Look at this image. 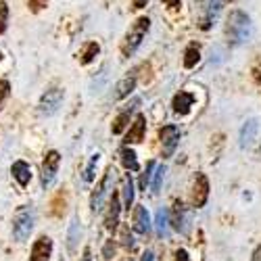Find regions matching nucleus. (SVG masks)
I'll list each match as a JSON object with an SVG mask.
<instances>
[{"label": "nucleus", "instance_id": "obj_1", "mask_svg": "<svg viewBox=\"0 0 261 261\" xmlns=\"http://www.w3.org/2000/svg\"><path fill=\"white\" fill-rule=\"evenodd\" d=\"M253 34V23H251V17L245 11H238L234 9L228 15L226 21V38H228V44L230 46H241L245 42H249Z\"/></svg>", "mask_w": 261, "mask_h": 261}, {"label": "nucleus", "instance_id": "obj_2", "mask_svg": "<svg viewBox=\"0 0 261 261\" xmlns=\"http://www.w3.org/2000/svg\"><path fill=\"white\" fill-rule=\"evenodd\" d=\"M148 30H150V19L148 17H138L134 23L129 25V30L125 32V38L121 42V55L132 57L138 50V46L142 44V40L148 34Z\"/></svg>", "mask_w": 261, "mask_h": 261}, {"label": "nucleus", "instance_id": "obj_3", "mask_svg": "<svg viewBox=\"0 0 261 261\" xmlns=\"http://www.w3.org/2000/svg\"><path fill=\"white\" fill-rule=\"evenodd\" d=\"M34 222H36V213L32 205H23L15 211L13 217V238L17 243H25L32 230H34Z\"/></svg>", "mask_w": 261, "mask_h": 261}, {"label": "nucleus", "instance_id": "obj_4", "mask_svg": "<svg viewBox=\"0 0 261 261\" xmlns=\"http://www.w3.org/2000/svg\"><path fill=\"white\" fill-rule=\"evenodd\" d=\"M224 9V0H199L197 3V25L199 30L207 32L213 28Z\"/></svg>", "mask_w": 261, "mask_h": 261}, {"label": "nucleus", "instance_id": "obj_5", "mask_svg": "<svg viewBox=\"0 0 261 261\" xmlns=\"http://www.w3.org/2000/svg\"><path fill=\"white\" fill-rule=\"evenodd\" d=\"M63 96H65V92H63L61 88H50V90H46L44 94H42L40 105H38L40 115H44V117L55 115V113L59 111L61 102H63Z\"/></svg>", "mask_w": 261, "mask_h": 261}, {"label": "nucleus", "instance_id": "obj_6", "mask_svg": "<svg viewBox=\"0 0 261 261\" xmlns=\"http://www.w3.org/2000/svg\"><path fill=\"white\" fill-rule=\"evenodd\" d=\"M59 165H61V155L57 150H48L44 161H42V186L50 188L57 180V173H59Z\"/></svg>", "mask_w": 261, "mask_h": 261}, {"label": "nucleus", "instance_id": "obj_7", "mask_svg": "<svg viewBox=\"0 0 261 261\" xmlns=\"http://www.w3.org/2000/svg\"><path fill=\"white\" fill-rule=\"evenodd\" d=\"M209 199V180L205 173H197L194 176V182H192V192H190V205L194 209H201L205 207Z\"/></svg>", "mask_w": 261, "mask_h": 261}, {"label": "nucleus", "instance_id": "obj_8", "mask_svg": "<svg viewBox=\"0 0 261 261\" xmlns=\"http://www.w3.org/2000/svg\"><path fill=\"white\" fill-rule=\"evenodd\" d=\"M159 140H161V146H163V157H171L173 150H176L178 142H180V129L178 125H163L159 129Z\"/></svg>", "mask_w": 261, "mask_h": 261}, {"label": "nucleus", "instance_id": "obj_9", "mask_svg": "<svg viewBox=\"0 0 261 261\" xmlns=\"http://www.w3.org/2000/svg\"><path fill=\"white\" fill-rule=\"evenodd\" d=\"M113 167H109L107 169V173L102 176V180L98 182V186L94 188V192H92V199H90V207H92V211L96 213V211H100V207H102V201H105V197H107V192H109V184H111V178H113Z\"/></svg>", "mask_w": 261, "mask_h": 261}, {"label": "nucleus", "instance_id": "obj_10", "mask_svg": "<svg viewBox=\"0 0 261 261\" xmlns=\"http://www.w3.org/2000/svg\"><path fill=\"white\" fill-rule=\"evenodd\" d=\"M50 255H53V241L48 236H40L32 247L30 261H50Z\"/></svg>", "mask_w": 261, "mask_h": 261}, {"label": "nucleus", "instance_id": "obj_11", "mask_svg": "<svg viewBox=\"0 0 261 261\" xmlns=\"http://www.w3.org/2000/svg\"><path fill=\"white\" fill-rule=\"evenodd\" d=\"M144 134H146V119L142 113H138L129 125V132L125 134V144H140L144 140Z\"/></svg>", "mask_w": 261, "mask_h": 261}, {"label": "nucleus", "instance_id": "obj_12", "mask_svg": "<svg viewBox=\"0 0 261 261\" xmlns=\"http://www.w3.org/2000/svg\"><path fill=\"white\" fill-rule=\"evenodd\" d=\"M257 132H259V121L255 117L253 119H247L245 125L241 127V136H238V144H241V148H249L255 142Z\"/></svg>", "mask_w": 261, "mask_h": 261}, {"label": "nucleus", "instance_id": "obj_13", "mask_svg": "<svg viewBox=\"0 0 261 261\" xmlns=\"http://www.w3.org/2000/svg\"><path fill=\"white\" fill-rule=\"evenodd\" d=\"M140 105V98H134L132 100V105H127L125 109H123V111L113 119V125H111V132L117 136V134H121L123 132V129L127 127V123H129V117H132V111H134V109Z\"/></svg>", "mask_w": 261, "mask_h": 261}, {"label": "nucleus", "instance_id": "obj_14", "mask_svg": "<svg viewBox=\"0 0 261 261\" xmlns=\"http://www.w3.org/2000/svg\"><path fill=\"white\" fill-rule=\"evenodd\" d=\"M119 213H121V205H119V197L113 194L109 199V209H107V215H105V228L107 230H115L117 224H119Z\"/></svg>", "mask_w": 261, "mask_h": 261}, {"label": "nucleus", "instance_id": "obj_15", "mask_svg": "<svg viewBox=\"0 0 261 261\" xmlns=\"http://www.w3.org/2000/svg\"><path fill=\"white\" fill-rule=\"evenodd\" d=\"M11 173H13V178L17 180V184L21 188H25L32 180V167L25 161H15L13 167H11Z\"/></svg>", "mask_w": 261, "mask_h": 261}, {"label": "nucleus", "instance_id": "obj_16", "mask_svg": "<svg viewBox=\"0 0 261 261\" xmlns=\"http://www.w3.org/2000/svg\"><path fill=\"white\" fill-rule=\"evenodd\" d=\"M134 232H138V234L150 232V217H148L146 207H136V211H134Z\"/></svg>", "mask_w": 261, "mask_h": 261}, {"label": "nucleus", "instance_id": "obj_17", "mask_svg": "<svg viewBox=\"0 0 261 261\" xmlns=\"http://www.w3.org/2000/svg\"><path fill=\"white\" fill-rule=\"evenodd\" d=\"M192 105H194V94H190V92H178L176 98H173V113L186 115L190 111Z\"/></svg>", "mask_w": 261, "mask_h": 261}, {"label": "nucleus", "instance_id": "obj_18", "mask_svg": "<svg viewBox=\"0 0 261 261\" xmlns=\"http://www.w3.org/2000/svg\"><path fill=\"white\" fill-rule=\"evenodd\" d=\"M134 88H136V75H127V77H123L121 82H117L113 98H115V100H121V98H125V96L132 94Z\"/></svg>", "mask_w": 261, "mask_h": 261}, {"label": "nucleus", "instance_id": "obj_19", "mask_svg": "<svg viewBox=\"0 0 261 261\" xmlns=\"http://www.w3.org/2000/svg\"><path fill=\"white\" fill-rule=\"evenodd\" d=\"M171 226L178 232H186V213H184V207L180 201H176L171 207Z\"/></svg>", "mask_w": 261, "mask_h": 261}, {"label": "nucleus", "instance_id": "obj_20", "mask_svg": "<svg viewBox=\"0 0 261 261\" xmlns=\"http://www.w3.org/2000/svg\"><path fill=\"white\" fill-rule=\"evenodd\" d=\"M65 209H67V192L59 190L55 197H53V201H50V215L61 217L65 213Z\"/></svg>", "mask_w": 261, "mask_h": 261}, {"label": "nucleus", "instance_id": "obj_21", "mask_svg": "<svg viewBox=\"0 0 261 261\" xmlns=\"http://www.w3.org/2000/svg\"><path fill=\"white\" fill-rule=\"evenodd\" d=\"M119 159H121V163H123V167L127 169V171H138V159H136V153L129 146H123L121 150H119Z\"/></svg>", "mask_w": 261, "mask_h": 261}, {"label": "nucleus", "instance_id": "obj_22", "mask_svg": "<svg viewBox=\"0 0 261 261\" xmlns=\"http://www.w3.org/2000/svg\"><path fill=\"white\" fill-rule=\"evenodd\" d=\"M100 53V46H98V42H86L82 53H80V63L82 65H88L94 61V57Z\"/></svg>", "mask_w": 261, "mask_h": 261}, {"label": "nucleus", "instance_id": "obj_23", "mask_svg": "<svg viewBox=\"0 0 261 261\" xmlns=\"http://www.w3.org/2000/svg\"><path fill=\"white\" fill-rule=\"evenodd\" d=\"M199 59H201V48H199V44H190V46L184 50V67H186V69H192L194 65L199 63Z\"/></svg>", "mask_w": 261, "mask_h": 261}, {"label": "nucleus", "instance_id": "obj_24", "mask_svg": "<svg viewBox=\"0 0 261 261\" xmlns=\"http://www.w3.org/2000/svg\"><path fill=\"white\" fill-rule=\"evenodd\" d=\"M80 238H82V228H80V222L73 220L71 226H69V234H67V247H69V251H75Z\"/></svg>", "mask_w": 261, "mask_h": 261}, {"label": "nucleus", "instance_id": "obj_25", "mask_svg": "<svg viewBox=\"0 0 261 261\" xmlns=\"http://www.w3.org/2000/svg\"><path fill=\"white\" fill-rule=\"evenodd\" d=\"M134 203V184H132V178L125 176L123 178V207L129 209Z\"/></svg>", "mask_w": 261, "mask_h": 261}, {"label": "nucleus", "instance_id": "obj_26", "mask_svg": "<svg viewBox=\"0 0 261 261\" xmlns=\"http://www.w3.org/2000/svg\"><path fill=\"white\" fill-rule=\"evenodd\" d=\"M167 224H169L167 211H165V209H159V211H157V220H155V228H157V234H159L161 238L167 236Z\"/></svg>", "mask_w": 261, "mask_h": 261}, {"label": "nucleus", "instance_id": "obj_27", "mask_svg": "<svg viewBox=\"0 0 261 261\" xmlns=\"http://www.w3.org/2000/svg\"><path fill=\"white\" fill-rule=\"evenodd\" d=\"M98 161H100V155H98V153H94V155L90 157L88 167H86V171H84V180H86V182H92V180H94V171H96Z\"/></svg>", "mask_w": 261, "mask_h": 261}, {"label": "nucleus", "instance_id": "obj_28", "mask_svg": "<svg viewBox=\"0 0 261 261\" xmlns=\"http://www.w3.org/2000/svg\"><path fill=\"white\" fill-rule=\"evenodd\" d=\"M105 82H107V65H105V67L100 69V73H98V80H96V77L92 80V84H90V92H92V94H98V92L102 90Z\"/></svg>", "mask_w": 261, "mask_h": 261}, {"label": "nucleus", "instance_id": "obj_29", "mask_svg": "<svg viewBox=\"0 0 261 261\" xmlns=\"http://www.w3.org/2000/svg\"><path fill=\"white\" fill-rule=\"evenodd\" d=\"M251 77L255 84H261V55H257L251 63Z\"/></svg>", "mask_w": 261, "mask_h": 261}, {"label": "nucleus", "instance_id": "obj_30", "mask_svg": "<svg viewBox=\"0 0 261 261\" xmlns=\"http://www.w3.org/2000/svg\"><path fill=\"white\" fill-rule=\"evenodd\" d=\"M153 171H155V163L148 161V163H146V169H144V173H142V178H140V188H142V190H146V186L150 184V176H153Z\"/></svg>", "mask_w": 261, "mask_h": 261}, {"label": "nucleus", "instance_id": "obj_31", "mask_svg": "<svg viewBox=\"0 0 261 261\" xmlns=\"http://www.w3.org/2000/svg\"><path fill=\"white\" fill-rule=\"evenodd\" d=\"M7 21H9V5L5 3V0H0V34H5Z\"/></svg>", "mask_w": 261, "mask_h": 261}, {"label": "nucleus", "instance_id": "obj_32", "mask_svg": "<svg viewBox=\"0 0 261 261\" xmlns=\"http://www.w3.org/2000/svg\"><path fill=\"white\" fill-rule=\"evenodd\" d=\"M9 94H11V84L7 80H0V109H3L5 100L9 98Z\"/></svg>", "mask_w": 261, "mask_h": 261}, {"label": "nucleus", "instance_id": "obj_33", "mask_svg": "<svg viewBox=\"0 0 261 261\" xmlns=\"http://www.w3.org/2000/svg\"><path fill=\"white\" fill-rule=\"evenodd\" d=\"M163 178H165V167L161 165V167H157V171H155V182H153V190H155V192L161 188Z\"/></svg>", "mask_w": 261, "mask_h": 261}, {"label": "nucleus", "instance_id": "obj_34", "mask_svg": "<svg viewBox=\"0 0 261 261\" xmlns=\"http://www.w3.org/2000/svg\"><path fill=\"white\" fill-rule=\"evenodd\" d=\"M28 5H30V9H32V13H40L42 9L48 5V0H28Z\"/></svg>", "mask_w": 261, "mask_h": 261}, {"label": "nucleus", "instance_id": "obj_35", "mask_svg": "<svg viewBox=\"0 0 261 261\" xmlns=\"http://www.w3.org/2000/svg\"><path fill=\"white\" fill-rule=\"evenodd\" d=\"M113 253H115V243L109 241V243L105 245V249H102V255H105L107 259H113Z\"/></svg>", "mask_w": 261, "mask_h": 261}, {"label": "nucleus", "instance_id": "obj_36", "mask_svg": "<svg viewBox=\"0 0 261 261\" xmlns=\"http://www.w3.org/2000/svg\"><path fill=\"white\" fill-rule=\"evenodd\" d=\"M176 261H190V255L186 249H178L176 251Z\"/></svg>", "mask_w": 261, "mask_h": 261}, {"label": "nucleus", "instance_id": "obj_37", "mask_svg": "<svg viewBox=\"0 0 261 261\" xmlns=\"http://www.w3.org/2000/svg\"><path fill=\"white\" fill-rule=\"evenodd\" d=\"M123 245L125 247H132L134 243H132V236H129V232H127V228H123Z\"/></svg>", "mask_w": 261, "mask_h": 261}, {"label": "nucleus", "instance_id": "obj_38", "mask_svg": "<svg viewBox=\"0 0 261 261\" xmlns=\"http://www.w3.org/2000/svg\"><path fill=\"white\" fill-rule=\"evenodd\" d=\"M146 3H148V0H132V9H134V11L144 9V7H146Z\"/></svg>", "mask_w": 261, "mask_h": 261}, {"label": "nucleus", "instance_id": "obj_39", "mask_svg": "<svg viewBox=\"0 0 261 261\" xmlns=\"http://www.w3.org/2000/svg\"><path fill=\"white\" fill-rule=\"evenodd\" d=\"M251 261H261V245L255 249V253H253V257H251Z\"/></svg>", "mask_w": 261, "mask_h": 261}, {"label": "nucleus", "instance_id": "obj_40", "mask_svg": "<svg viewBox=\"0 0 261 261\" xmlns=\"http://www.w3.org/2000/svg\"><path fill=\"white\" fill-rule=\"evenodd\" d=\"M140 261H155V255L150 253V251H146V253L142 255V259H140Z\"/></svg>", "mask_w": 261, "mask_h": 261}, {"label": "nucleus", "instance_id": "obj_41", "mask_svg": "<svg viewBox=\"0 0 261 261\" xmlns=\"http://www.w3.org/2000/svg\"><path fill=\"white\" fill-rule=\"evenodd\" d=\"M82 261H92V257H90V249H84V257H82Z\"/></svg>", "mask_w": 261, "mask_h": 261}, {"label": "nucleus", "instance_id": "obj_42", "mask_svg": "<svg viewBox=\"0 0 261 261\" xmlns=\"http://www.w3.org/2000/svg\"><path fill=\"white\" fill-rule=\"evenodd\" d=\"M121 261H132V257H125V259H121Z\"/></svg>", "mask_w": 261, "mask_h": 261}, {"label": "nucleus", "instance_id": "obj_43", "mask_svg": "<svg viewBox=\"0 0 261 261\" xmlns=\"http://www.w3.org/2000/svg\"><path fill=\"white\" fill-rule=\"evenodd\" d=\"M257 157H261V146H259V150H257Z\"/></svg>", "mask_w": 261, "mask_h": 261}, {"label": "nucleus", "instance_id": "obj_44", "mask_svg": "<svg viewBox=\"0 0 261 261\" xmlns=\"http://www.w3.org/2000/svg\"><path fill=\"white\" fill-rule=\"evenodd\" d=\"M0 61H3V53H0Z\"/></svg>", "mask_w": 261, "mask_h": 261}]
</instances>
